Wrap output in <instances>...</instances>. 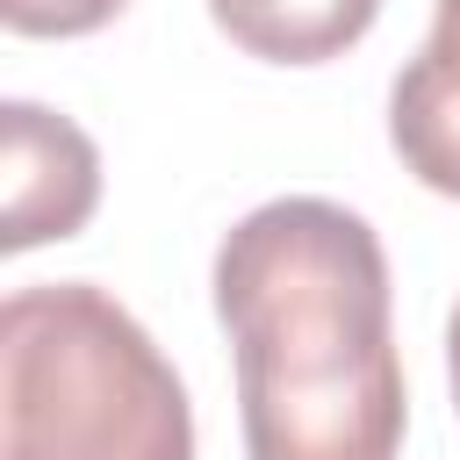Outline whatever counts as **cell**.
<instances>
[{
  "mask_svg": "<svg viewBox=\"0 0 460 460\" xmlns=\"http://www.w3.org/2000/svg\"><path fill=\"white\" fill-rule=\"evenodd\" d=\"M0 460H194V410L151 331L93 280L0 309Z\"/></svg>",
  "mask_w": 460,
  "mask_h": 460,
  "instance_id": "2",
  "label": "cell"
},
{
  "mask_svg": "<svg viewBox=\"0 0 460 460\" xmlns=\"http://www.w3.org/2000/svg\"><path fill=\"white\" fill-rule=\"evenodd\" d=\"M388 144L402 172L460 201V0H438L424 50L388 86Z\"/></svg>",
  "mask_w": 460,
  "mask_h": 460,
  "instance_id": "4",
  "label": "cell"
},
{
  "mask_svg": "<svg viewBox=\"0 0 460 460\" xmlns=\"http://www.w3.org/2000/svg\"><path fill=\"white\" fill-rule=\"evenodd\" d=\"M129 0H0V22L14 36H93Z\"/></svg>",
  "mask_w": 460,
  "mask_h": 460,
  "instance_id": "6",
  "label": "cell"
},
{
  "mask_svg": "<svg viewBox=\"0 0 460 460\" xmlns=\"http://www.w3.org/2000/svg\"><path fill=\"white\" fill-rule=\"evenodd\" d=\"M208 14L237 50L266 65H323L374 29L381 0H208Z\"/></svg>",
  "mask_w": 460,
  "mask_h": 460,
  "instance_id": "5",
  "label": "cell"
},
{
  "mask_svg": "<svg viewBox=\"0 0 460 460\" xmlns=\"http://www.w3.org/2000/svg\"><path fill=\"white\" fill-rule=\"evenodd\" d=\"M101 201L93 137L36 101L0 108V252H29L50 237H79Z\"/></svg>",
  "mask_w": 460,
  "mask_h": 460,
  "instance_id": "3",
  "label": "cell"
},
{
  "mask_svg": "<svg viewBox=\"0 0 460 460\" xmlns=\"http://www.w3.org/2000/svg\"><path fill=\"white\" fill-rule=\"evenodd\" d=\"M446 374H453V410H460V302L446 316Z\"/></svg>",
  "mask_w": 460,
  "mask_h": 460,
  "instance_id": "7",
  "label": "cell"
},
{
  "mask_svg": "<svg viewBox=\"0 0 460 460\" xmlns=\"http://www.w3.org/2000/svg\"><path fill=\"white\" fill-rule=\"evenodd\" d=\"M216 316L237 352L244 460H395L410 395L388 252L323 194L259 201L216 244Z\"/></svg>",
  "mask_w": 460,
  "mask_h": 460,
  "instance_id": "1",
  "label": "cell"
}]
</instances>
